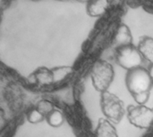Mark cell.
<instances>
[{
    "label": "cell",
    "instance_id": "4",
    "mask_svg": "<svg viewBox=\"0 0 153 137\" xmlns=\"http://www.w3.org/2000/svg\"><path fill=\"white\" fill-rule=\"evenodd\" d=\"M143 57L142 56L138 47L133 45L119 47L117 53V62L124 69L132 70L142 67Z\"/></svg>",
    "mask_w": 153,
    "mask_h": 137
},
{
    "label": "cell",
    "instance_id": "9",
    "mask_svg": "<svg viewBox=\"0 0 153 137\" xmlns=\"http://www.w3.org/2000/svg\"><path fill=\"white\" fill-rule=\"evenodd\" d=\"M31 77H33L34 82L40 86H47L54 83V77L51 70H48L45 67H40L36 70Z\"/></svg>",
    "mask_w": 153,
    "mask_h": 137
},
{
    "label": "cell",
    "instance_id": "11",
    "mask_svg": "<svg viewBox=\"0 0 153 137\" xmlns=\"http://www.w3.org/2000/svg\"><path fill=\"white\" fill-rule=\"evenodd\" d=\"M48 123L53 127H59L64 123V116L61 111L54 110L50 114L47 116Z\"/></svg>",
    "mask_w": 153,
    "mask_h": 137
},
{
    "label": "cell",
    "instance_id": "15",
    "mask_svg": "<svg viewBox=\"0 0 153 137\" xmlns=\"http://www.w3.org/2000/svg\"><path fill=\"white\" fill-rule=\"evenodd\" d=\"M134 99L135 100V102L139 104V105H144L148 100H149V97H150V93H144V94H140V95H137L135 96H133Z\"/></svg>",
    "mask_w": 153,
    "mask_h": 137
},
{
    "label": "cell",
    "instance_id": "10",
    "mask_svg": "<svg viewBox=\"0 0 153 137\" xmlns=\"http://www.w3.org/2000/svg\"><path fill=\"white\" fill-rule=\"evenodd\" d=\"M108 6V2L106 0L100 1H90L87 3V12L90 16L99 17L105 13Z\"/></svg>",
    "mask_w": 153,
    "mask_h": 137
},
{
    "label": "cell",
    "instance_id": "3",
    "mask_svg": "<svg viewBox=\"0 0 153 137\" xmlns=\"http://www.w3.org/2000/svg\"><path fill=\"white\" fill-rule=\"evenodd\" d=\"M100 105L103 114L115 124H118L126 113L124 103L116 95L108 91L101 94Z\"/></svg>",
    "mask_w": 153,
    "mask_h": 137
},
{
    "label": "cell",
    "instance_id": "1",
    "mask_svg": "<svg viewBox=\"0 0 153 137\" xmlns=\"http://www.w3.org/2000/svg\"><path fill=\"white\" fill-rule=\"evenodd\" d=\"M126 83L128 91L133 96L150 93L152 87V79L150 72L143 67L129 70L126 74Z\"/></svg>",
    "mask_w": 153,
    "mask_h": 137
},
{
    "label": "cell",
    "instance_id": "8",
    "mask_svg": "<svg viewBox=\"0 0 153 137\" xmlns=\"http://www.w3.org/2000/svg\"><path fill=\"white\" fill-rule=\"evenodd\" d=\"M96 137H118L114 126L108 119H100L95 130Z\"/></svg>",
    "mask_w": 153,
    "mask_h": 137
},
{
    "label": "cell",
    "instance_id": "16",
    "mask_svg": "<svg viewBox=\"0 0 153 137\" xmlns=\"http://www.w3.org/2000/svg\"><path fill=\"white\" fill-rule=\"evenodd\" d=\"M149 72H150V75H151V77H152V86H153V65H152V66H151Z\"/></svg>",
    "mask_w": 153,
    "mask_h": 137
},
{
    "label": "cell",
    "instance_id": "7",
    "mask_svg": "<svg viewBox=\"0 0 153 137\" xmlns=\"http://www.w3.org/2000/svg\"><path fill=\"white\" fill-rule=\"evenodd\" d=\"M138 50L140 51L143 59L148 61L153 65V38L145 36L141 37L138 45Z\"/></svg>",
    "mask_w": 153,
    "mask_h": 137
},
{
    "label": "cell",
    "instance_id": "5",
    "mask_svg": "<svg viewBox=\"0 0 153 137\" xmlns=\"http://www.w3.org/2000/svg\"><path fill=\"white\" fill-rule=\"evenodd\" d=\"M127 112L129 122L138 128L147 129L153 123V108L145 105H130L127 108Z\"/></svg>",
    "mask_w": 153,
    "mask_h": 137
},
{
    "label": "cell",
    "instance_id": "14",
    "mask_svg": "<svg viewBox=\"0 0 153 137\" xmlns=\"http://www.w3.org/2000/svg\"><path fill=\"white\" fill-rule=\"evenodd\" d=\"M43 119H44V115L41 114L37 109H33V110L30 111L28 113V120H29V122H30L32 124L39 123L43 120Z\"/></svg>",
    "mask_w": 153,
    "mask_h": 137
},
{
    "label": "cell",
    "instance_id": "12",
    "mask_svg": "<svg viewBox=\"0 0 153 137\" xmlns=\"http://www.w3.org/2000/svg\"><path fill=\"white\" fill-rule=\"evenodd\" d=\"M51 71L53 73L54 82H59V81L63 80L65 77H67V75H69L70 73L73 72V68L68 67V66L56 67V68L52 69Z\"/></svg>",
    "mask_w": 153,
    "mask_h": 137
},
{
    "label": "cell",
    "instance_id": "6",
    "mask_svg": "<svg viewBox=\"0 0 153 137\" xmlns=\"http://www.w3.org/2000/svg\"><path fill=\"white\" fill-rule=\"evenodd\" d=\"M114 41L116 45H118V48L132 45L133 37L128 26H126V24H121L118 27Z\"/></svg>",
    "mask_w": 153,
    "mask_h": 137
},
{
    "label": "cell",
    "instance_id": "13",
    "mask_svg": "<svg viewBox=\"0 0 153 137\" xmlns=\"http://www.w3.org/2000/svg\"><path fill=\"white\" fill-rule=\"evenodd\" d=\"M36 109L44 116L45 115L48 116L54 111V105L48 100H42L38 103Z\"/></svg>",
    "mask_w": 153,
    "mask_h": 137
},
{
    "label": "cell",
    "instance_id": "2",
    "mask_svg": "<svg viewBox=\"0 0 153 137\" xmlns=\"http://www.w3.org/2000/svg\"><path fill=\"white\" fill-rule=\"evenodd\" d=\"M113 66L103 60L97 61L91 71V78L95 89L101 94L108 91L114 78Z\"/></svg>",
    "mask_w": 153,
    "mask_h": 137
}]
</instances>
